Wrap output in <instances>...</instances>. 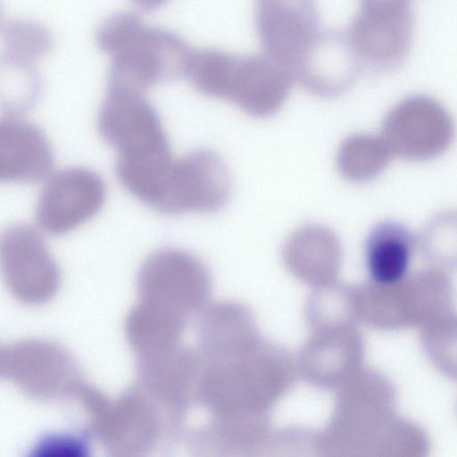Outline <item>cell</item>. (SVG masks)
<instances>
[{
    "label": "cell",
    "instance_id": "cell-1",
    "mask_svg": "<svg viewBox=\"0 0 457 457\" xmlns=\"http://www.w3.org/2000/svg\"><path fill=\"white\" fill-rule=\"evenodd\" d=\"M102 137L117 152L116 172L133 196L152 205L173 160L160 117L131 96H116L98 116Z\"/></svg>",
    "mask_w": 457,
    "mask_h": 457
},
{
    "label": "cell",
    "instance_id": "cell-2",
    "mask_svg": "<svg viewBox=\"0 0 457 457\" xmlns=\"http://www.w3.org/2000/svg\"><path fill=\"white\" fill-rule=\"evenodd\" d=\"M198 79L206 93L234 101L245 112L266 116L284 102L291 82L289 72L267 55L209 54Z\"/></svg>",
    "mask_w": 457,
    "mask_h": 457
},
{
    "label": "cell",
    "instance_id": "cell-3",
    "mask_svg": "<svg viewBox=\"0 0 457 457\" xmlns=\"http://www.w3.org/2000/svg\"><path fill=\"white\" fill-rule=\"evenodd\" d=\"M413 24L409 0H359L345 35L361 69L390 71L408 56Z\"/></svg>",
    "mask_w": 457,
    "mask_h": 457
},
{
    "label": "cell",
    "instance_id": "cell-4",
    "mask_svg": "<svg viewBox=\"0 0 457 457\" xmlns=\"http://www.w3.org/2000/svg\"><path fill=\"white\" fill-rule=\"evenodd\" d=\"M256 26L264 54L296 79L328 31L315 0H256Z\"/></svg>",
    "mask_w": 457,
    "mask_h": 457
},
{
    "label": "cell",
    "instance_id": "cell-5",
    "mask_svg": "<svg viewBox=\"0 0 457 457\" xmlns=\"http://www.w3.org/2000/svg\"><path fill=\"white\" fill-rule=\"evenodd\" d=\"M105 195L104 182L94 170L77 167L53 172L39 194L37 224L48 234H67L95 217Z\"/></svg>",
    "mask_w": 457,
    "mask_h": 457
},
{
    "label": "cell",
    "instance_id": "cell-6",
    "mask_svg": "<svg viewBox=\"0 0 457 457\" xmlns=\"http://www.w3.org/2000/svg\"><path fill=\"white\" fill-rule=\"evenodd\" d=\"M229 179L215 154L198 150L173 159L155 210L165 213L206 212L227 201Z\"/></svg>",
    "mask_w": 457,
    "mask_h": 457
},
{
    "label": "cell",
    "instance_id": "cell-7",
    "mask_svg": "<svg viewBox=\"0 0 457 457\" xmlns=\"http://www.w3.org/2000/svg\"><path fill=\"white\" fill-rule=\"evenodd\" d=\"M453 133L452 120L440 104L428 96H414L390 112L381 137L393 154L427 159L444 151Z\"/></svg>",
    "mask_w": 457,
    "mask_h": 457
},
{
    "label": "cell",
    "instance_id": "cell-8",
    "mask_svg": "<svg viewBox=\"0 0 457 457\" xmlns=\"http://www.w3.org/2000/svg\"><path fill=\"white\" fill-rule=\"evenodd\" d=\"M54 154L42 130L17 115L0 124V178L2 181L30 183L50 174Z\"/></svg>",
    "mask_w": 457,
    "mask_h": 457
},
{
    "label": "cell",
    "instance_id": "cell-9",
    "mask_svg": "<svg viewBox=\"0 0 457 457\" xmlns=\"http://www.w3.org/2000/svg\"><path fill=\"white\" fill-rule=\"evenodd\" d=\"M415 246L413 234L395 221L377 225L365 244V262L370 278L379 286L392 287L407 276Z\"/></svg>",
    "mask_w": 457,
    "mask_h": 457
},
{
    "label": "cell",
    "instance_id": "cell-10",
    "mask_svg": "<svg viewBox=\"0 0 457 457\" xmlns=\"http://www.w3.org/2000/svg\"><path fill=\"white\" fill-rule=\"evenodd\" d=\"M394 155L382 137L352 136L342 144L338 167L345 177L355 181L373 178Z\"/></svg>",
    "mask_w": 457,
    "mask_h": 457
}]
</instances>
